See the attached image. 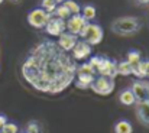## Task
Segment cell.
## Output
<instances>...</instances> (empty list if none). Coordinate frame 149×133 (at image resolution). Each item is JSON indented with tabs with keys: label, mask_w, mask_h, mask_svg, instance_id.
<instances>
[{
	"label": "cell",
	"mask_w": 149,
	"mask_h": 133,
	"mask_svg": "<svg viewBox=\"0 0 149 133\" xmlns=\"http://www.w3.org/2000/svg\"><path fill=\"white\" fill-rule=\"evenodd\" d=\"M22 77L35 90L59 94L77 78V64L56 42L44 39L36 44L22 64Z\"/></svg>",
	"instance_id": "6da1fadb"
},
{
	"label": "cell",
	"mask_w": 149,
	"mask_h": 133,
	"mask_svg": "<svg viewBox=\"0 0 149 133\" xmlns=\"http://www.w3.org/2000/svg\"><path fill=\"white\" fill-rule=\"evenodd\" d=\"M141 20L133 16H123L117 17L111 22V32L120 36H130L141 31Z\"/></svg>",
	"instance_id": "7a4b0ae2"
},
{
	"label": "cell",
	"mask_w": 149,
	"mask_h": 133,
	"mask_svg": "<svg viewBox=\"0 0 149 133\" xmlns=\"http://www.w3.org/2000/svg\"><path fill=\"white\" fill-rule=\"evenodd\" d=\"M84 42L90 45V46H94V45H99L103 41V36H104V32H103V28L97 25V23H87L84 26V29L81 31V33L78 35Z\"/></svg>",
	"instance_id": "3957f363"
},
{
	"label": "cell",
	"mask_w": 149,
	"mask_h": 133,
	"mask_svg": "<svg viewBox=\"0 0 149 133\" xmlns=\"http://www.w3.org/2000/svg\"><path fill=\"white\" fill-rule=\"evenodd\" d=\"M51 16H52L51 13L45 12L41 7L39 9H33L32 12L28 13V23L31 26L36 28V29H42V28L47 26V23H48V20L51 19Z\"/></svg>",
	"instance_id": "277c9868"
},
{
	"label": "cell",
	"mask_w": 149,
	"mask_h": 133,
	"mask_svg": "<svg viewBox=\"0 0 149 133\" xmlns=\"http://www.w3.org/2000/svg\"><path fill=\"white\" fill-rule=\"evenodd\" d=\"M90 88L93 90L96 94H99V95H109L114 90V80L99 75V77L94 78V81L91 83Z\"/></svg>",
	"instance_id": "5b68a950"
},
{
	"label": "cell",
	"mask_w": 149,
	"mask_h": 133,
	"mask_svg": "<svg viewBox=\"0 0 149 133\" xmlns=\"http://www.w3.org/2000/svg\"><path fill=\"white\" fill-rule=\"evenodd\" d=\"M97 74L101 75V77H107V78L114 80L117 77V62L114 59L103 56L101 64H100L99 70H97Z\"/></svg>",
	"instance_id": "8992f818"
},
{
	"label": "cell",
	"mask_w": 149,
	"mask_h": 133,
	"mask_svg": "<svg viewBox=\"0 0 149 133\" xmlns=\"http://www.w3.org/2000/svg\"><path fill=\"white\" fill-rule=\"evenodd\" d=\"M87 23H88V22H87L81 15H72L70 19L65 20V29H67V32H70V33L78 36Z\"/></svg>",
	"instance_id": "52a82bcc"
},
{
	"label": "cell",
	"mask_w": 149,
	"mask_h": 133,
	"mask_svg": "<svg viewBox=\"0 0 149 133\" xmlns=\"http://www.w3.org/2000/svg\"><path fill=\"white\" fill-rule=\"evenodd\" d=\"M45 32L51 35V36H59L61 33H64L67 29H65V20L59 19V17H55L54 15L51 16V19L48 20L47 26L44 28Z\"/></svg>",
	"instance_id": "ba28073f"
},
{
	"label": "cell",
	"mask_w": 149,
	"mask_h": 133,
	"mask_svg": "<svg viewBox=\"0 0 149 133\" xmlns=\"http://www.w3.org/2000/svg\"><path fill=\"white\" fill-rule=\"evenodd\" d=\"M146 88H148V83L143 81V80H136V81L132 83L130 91L133 93L136 104H141V103L146 101Z\"/></svg>",
	"instance_id": "9c48e42d"
},
{
	"label": "cell",
	"mask_w": 149,
	"mask_h": 133,
	"mask_svg": "<svg viewBox=\"0 0 149 133\" xmlns=\"http://www.w3.org/2000/svg\"><path fill=\"white\" fill-rule=\"evenodd\" d=\"M71 52H72L71 56H72L74 61H84L91 55V46L84 41H78Z\"/></svg>",
	"instance_id": "30bf717a"
},
{
	"label": "cell",
	"mask_w": 149,
	"mask_h": 133,
	"mask_svg": "<svg viewBox=\"0 0 149 133\" xmlns=\"http://www.w3.org/2000/svg\"><path fill=\"white\" fill-rule=\"evenodd\" d=\"M77 42H78V36H75V35H72V33H70V32L65 31L64 33H61V35L58 36L56 45H58L62 51H65V52H71L72 48L75 46Z\"/></svg>",
	"instance_id": "8fae6325"
},
{
	"label": "cell",
	"mask_w": 149,
	"mask_h": 133,
	"mask_svg": "<svg viewBox=\"0 0 149 133\" xmlns=\"http://www.w3.org/2000/svg\"><path fill=\"white\" fill-rule=\"evenodd\" d=\"M136 117L143 126L149 127V103L145 101V103L136 104Z\"/></svg>",
	"instance_id": "7c38bea8"
},
{
	"label": "cell",
	"mask_w": 149,
	"mask_h": 133,
	"mask_svg": "<svg viewBox=\"0 0 149 133\" xmlns=\"http://www.w3.org/2000/svg\"><path fill=\"white\" fill-rule=\"evenodd\" d=\"M138 78H149V61H141L138 65L133 67V72Z\"/></svg>",
	"instance_id": "4fadbf2b"
},
{
	"label": "cell",
	"mask_w": 149,
	"mask_h": 133,
	"mask_svg": "<svg viewBox=\"0 0 149 133\" xmlns=\"http://www.w3.org/2000/svg\"><path fill=\"white\" fill-rule=\"evenodd\" d=\"M119 101L123 106H133V104H136L135 97H133V93L130 91V88H126V90H123V91H120Z\"/></svg>",
	"instance_id": "5bb4252c"
},
{
	"label": "cell",
	"mask_w": 149,
	"mask_h": 133,
	"mask_svg": "<svg viewBox=\"0 0 149 133\" xmlns=\"http://www.w3.org/2000/svg\"><path fill=\"white\" fill-rule=\"evenodd\" d=\"M96 75H77V81H75V87L80 90L90 88L91 83L94 81Z\"/></svg>",
	"instance_id": "9a60e30c"
},
{
	"label": "cell",
	"mask_w": 149,
	"mask_h": 133,
	"mask_svg": "<svg viewBox=\"0 0 149 133\" xmlns=\"http://www.w3.org/2000/svg\"><path fill=\"white\" fill-rule=\"evenodd\" d=\"M132 132H133V126L127 120H119L114 125V133H132Z\"/></svg>",
	"instance_id": "2e32d148"
},
{
	"label": "cell",
	"mask_w": 149,
	"mask_h": 133,
	"mask_svg": "<svg viewBox=\"0 0 149 133\" xmlns=\"http://www.w3.org/2000/svg\"><path fill=\"white\" fill-rule=\"evenodd\" d=\"M87 22H90V20H93L94 17H96V15H97V10H96V7L94 6H91V4H86L84 7H81V13H80Z\"/></svg>",
	"instance_id": "e0dca14e"
},
{
	"label": "cell",
	"mask_w": 149,
	"mask_h": 133,
	"mask_svg": "<svg viewBox=\"0 0 149 133\" xmlns=\"http://www.w3.org/2000/svg\"><path fill=\"white\" fill-rule=\"evenodd\" d=\"M133 72V65H130L127 61H120L117 62V75H132Z\"/></svg>",
	"instance_id": "ac0fdd59"
},
{
	"label": "cell",
	"mask_w": 149,
	"mask_h": 133,
	"mask_svg": "<svg viewBox=\"0 0 149 133\" xmlns=\"http://www.w3.org/2000/svg\"><path fill=\"white\" fill-rule=\"evenodd\" d=\"M77 75H97V74H96L94 68L88 62H86V64H81L77 67Z\"/></svg>",
	"instance_id": "d6986e66"
},
{
	"label": "cell",
	"mask_w": 149,
	"mask_h": 133,
	"mask_svg": "<svg viewBox=\"0 0 149 133\" xmlns=\"http://www.w3.org/2000/svg\"><path fill=\"white\" fill-rule=\"evenodd\" d=\"M54 15H55V17H59V19H62V20H67V19H70V17H71L70 10H68L64 4L56 6V9L54 10Z\"/></svg>",
	"instance_id": "ffe728a7"
},
{
	"label": "cell",
	"mask_w": 149,
	"mask_h": 133,
	"mask_svg": "<svg viewBox=\"0 0 149 133\" xmlns=\"http://www.w3.org/2000/svg\"><path fill=\"white\" fill-rule=\"evenodd\" d=\"M126 61L130 64V65H138L141 61H142V56H141V52L139 51H136V49H133V51H129L127 52V56H126Z\"/></svg>",
	"instance_id": "44dd1931"
},
{
	"label": "cell",
	"mask_w": 149,
	"mask_h": 133,
	"mask_svg": "<svg viewBox=\"0 0 149 133\" xmlns=\"http://www.w3.org/2000/svg\"><path fill=\"white\" fill-rule=\"evenodd\" d=\"M62 4L70 10L71 16H72V15H80V13H81V6H80L77 1H74V0H65Z\"/></svg>",
	"instance_id": "7402d4cb"
},
{
	"label": "cell",
	"mask_w": 149,
	"mask_h": 133,
	"mask_svg": "<svg viewBox=\"0 0 149 133\" xmlns=\"http://www.w3.org/2000/svg\"><path fill=\"white\" fill-rule=\"evenodd\" d=\"M56 3L54 1V0H42V7L41 9H44L45 12H48V13H54V10L56 9Z\"/></svg>",
	"instance_id": "603a6c76"
},
{
	"label": "cell",
	"mask_w": 149,
	"mask_h": 133,
	"mask_svg": "<svg viewBox=\"0 0 149 133\" xmlns=\"http://www.w3.org/2000/svg\"><path fill=\"white\" fill-rule=\"evenodd\" d=\"M25 133H41V125L38 122H29L26 125Z\"/></svg>",
	"instance_id": "cb8c5ba5"
},
{
	"label": "cell",
	"mask_w": 149,
	"mask_h": 133,
	"mask_svg": "<svg viewBox=\"0 0 149 133\" xmlns=\"http://www.w3.org/2000/svg\"><path fill=\"white\" fill-rule=\"evenodd\" d=\"M0 133H19V127L15 125V123H10V122H7L3 127H1V130Z\"/></svg>",
	"instance_id": "d4e9b609"
},
{
	"label": "cell",
	"mask_w": 149,
	"mask_h": 133,
	"mask_svg": "<svg viewBox=\"0 0 149 133\" xmlns=\"http://www.w3.org/2000/svg\"><path fill=\"white\" fill-rule=\"evenodd\" d=\"M101 59H103V56H100V55H96V56H91L90 58V61H88V64L94 68V71H96V74H97V70H99L100 64H101Z\"/></svg>",
	"instance_id": "484cf974"
},
{
	"label": "cell",
	"mask_w": 149,
	"mask_h": 133,
	"mask_svg": "<svg viewBox=\"0 0 149 133\" xmlns=\"http://www.w3.org/2000/svg\"><path fill=\"white\" fill-rule=\"evenodd\" d=\"M6 123H7V117H6L4 114H0V130H1V127H3Z\"/></svg>",
	"instance_id": "4316f807"
},
{
	"label": "cell",
	"mask_w": 149,
	"mask_h": 133,
	"mask_svg": "<svg viewBox=\"0 0 149 133\" xmlns=\"http://www.w3.org/2000/svg\"><path fill=\"white\" fill-rule=\"evenodd\" d=\"M139 4H149V0H136Z\"/></svg>",
	"instance_id": "83f0119b"
},
{
	"label": "cell",
	"mask_w": 149,
	"mask_h": 133,
	"mask_svg": "<svg viewBox=\"0 0 149 133\" xmlns=\"http://www.w3.org/2000/svg\"><path fill=\"white\" fill-rule=\"evenodd\" d=\"M146 103H149V83H148V88H146Z\"/></svg>",
	"instance_id": "f1b7e54d"
},
{
	"label": "cell",
	"mask_w": 149,
	"mask_h": 133,
	"mask_svg": "<svg viewBox=\"0 0 149 133\" xmlns=\"http://www.w3.org/2000/svg\"><path fill=\"white\" fill-rule=\"evenodd\" d=\"M54 1H55V3H56V4H58V3H64V1H65V0H54Z\"/></svg>",
	"instance_id": "f546056e"
},
{
	"label": "cell",
	"mask_w": 149,
	"mask_h": 133,
	"mask_svg": "<svg viewBox=\"0 0 149 133\" xmlns=\"http://www.w3.org/2000/svg\"><path fill=\"white\" fill-rule=\"evenodd\" d=\"M3 1H4V0H0V4H1V3H3Z\"/></svg>",
	"instance_id": "4dcf8cb0"
},
{
	"label": "cell",
	"mask_w": 149,
	"mask_h": 133,
	"mask_svg": "<svg viewBox=\"0 0 149 133\" xmlns=\"http://www.w3.org/2000/svg\"><path fill=\"white\" fill-rule=\"evenodd\" d=\"M12 1H19V0H12Z\"/></svg>",
	"instance_id": "1f68e13d"
}]
</instances>
